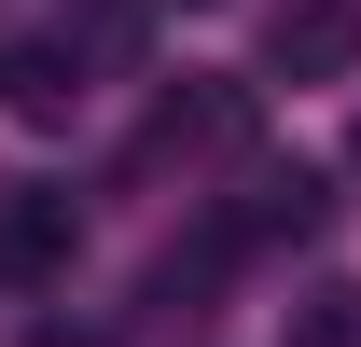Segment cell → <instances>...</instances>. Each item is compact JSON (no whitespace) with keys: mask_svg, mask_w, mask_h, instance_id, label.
Instances as JSON below:
<instances>
[{"mask_svg":"<svg viewBox=\"0 0 361 347\" xmlns=\"http://www.w3.org/2000/svg\"><path fill=\"white\" fill-rule=\"evenodd\" d=\"M348 167H361V139H348Z\"/></svg>","mask_w":361,"mask_h":347,"instance_id":"9c48e42d","label":"cell"},{"mask_svg":"<svg viewBox=\"0 0 361 347\" xmlns=\"http://www.w3.org/2000/svg\"><path fill=\"white\" fill-rule=\"evenodd\" d=\"M0 111H14V126H70V111H84V56L70 42H14L0 56Z\"/></svg>","mask_w":361,"mask_h":347,"instance_id":"5b68a950","label":"cell"},{"mask_svg":"<svg viewBox=\"0 0 361 347\" xmlns=\"http://www.w3.org/2000/svg\"><path fill=\"white\" fill-rule=\"evenodd\" d=\"M84 250V209L70 195H0V292H56Z\"/></svg>","mask_w":361,"mask_h":347,"instance_id":"3957f363","label":"cell"},{"mask_svg":"<svg viewBox=\"0 0 361 347\" xmlns=\"http://www.w3.org/2000/svg\"><path fill=\"white\" fill-rule=\"evenodd\" d=\"M319 222H334L319 167H264V181H250V195L223 209V236H236V250H264V236H319Z\"/></svg>","mask_w":361,"mask_h":347,"instance_id":"277c9868","label":"cell"},{"mask_svg":"<svg viewBox=\"0 0 361 347\" xmlns=\"http://www.w3.org/2000/svg\"><path fill=\"white\" fill-rule=\"evenodd\" d=\"M28 347H84V334H28Z\"/></svg>","mask_w":361,"mask_h":347,"instance_id":"ba28073f","label":"cell"},{"mask_svg":"<svg viewBox=\"0 0 361 347\" xmlns=\"http://www.w3.org/2000/svg\"><path fill=\"white\" fill-rule=\"evenodd\" d=\"M264 70L278 84H361V0H278L264 14Z\"/></svg>","mask_w":361,"mask_h":347,"instance_id":"7a4b0ae2","label":"cell"},{"mask_svg":"<svg viewBox=\"0 0 361 347\" xmlns=\"http://www.w3.org/2000/svg\"><path fill=\"white\" fill-rule=\"evenodd\" d=\"M139 28H153V0H84V42L70 56H139Z\"/></svg>","mask_w":361,"mask_h":347,"instance_id":"8992f818","label":"cell"},{"mask_svg":"<svg viewBox=\"0 0 361 347\" xmlns=\"http://www.w3.org/2000/svg\"><path fill=\"white\" fill-rule=\"evenodd\" d=\"M250 126H264V97L236 84V70H180V84L153 97V139H139V153H153V167H167V153L236 167V153H250Z\"/></svg>","mask_w":361,"mask_h":347,"instance_id":"6da1fadb","label":"cell"},{"mask_svg":"<svg viewBox=\"0 0 361 347\" xmlns=\"http://www.w3.org/2000/svg\"><path fill=\"white\" fill-rule=\"evenodd\" d=\"M292 347H361V292H306L292 305Z\"/></svg>","mask_w":361,"mask_h":347,"instance_id":"52a82bcc","label":"cell"}]
</instances>
